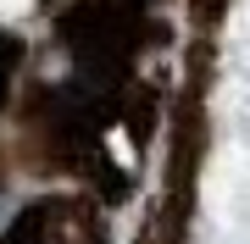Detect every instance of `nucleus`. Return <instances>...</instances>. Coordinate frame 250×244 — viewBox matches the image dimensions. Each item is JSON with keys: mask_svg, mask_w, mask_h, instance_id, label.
I'll return each mask as SVG.
<instances>
[{"mask_svg": "<svg viewBox=\"0 0 250 244\" xmlns=\"http://www.w3.org/2000/svg\"><path fill=\"white\" fill-rule=\"evenodd\" d=\"M17 56L22 45L11 34H0V111H6V100H11V78H17Z\"/></svg>", "mask_w": 250, "mask_h": 244, "instance_id": "f03ea898", "label": "nucleus"}, {"mask_svg": "<svg viewBox=\"0 0 250 244\" xmlns=\"http://www.w3.org/2000/svg\"><path fill=\"white\" fill-rule=\"evenodd\" d=\"M0 244H100L89 200H34L11 217Z\"/></svg>", "mask_w": 250, "mask_h": 244, "instance_id": "f257e3e1", "label": "nucleus"}]
</instances>
